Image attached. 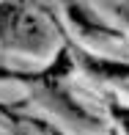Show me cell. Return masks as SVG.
Instances as JSON below:
<instances>
[{
  "mask_svg": "<svg viewBox=\"0 0 129 135\" xmlns=\"http://www.w3.org/2000/svg\"><path fill=\"white\" fill-rule=\"evenodd\" d=\"M88 66L94 72H99V75H107V77H126L129 75V66H124V64H94V61H88Z\"/></svg>",
  "mask_w": 129,
  "mask_h": 135,
  "instance_id": "1",
  "label": "cell"
},
{
  "mask_svg": "<svg viewBox=\"0 0 129 135\" xmlns=\"http://www.w3.org/2000/svg\"><path fill=\"white\" fill-rule=\"evenodd\" d=\"M113 113L118 116V121H121V127H124V130L129 132V110H126V108H113Z\"/></svg>",
  "mask_w": 129,
  "mask_h": 135,
  "instance_id": "2",
  "label": "cell"
}]
</instances>
